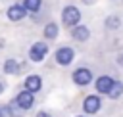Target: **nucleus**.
Masks as SVG:
<instances>
[{
	"mask_svg": "<svg viewBox=\"0 0 123 117\" xmlns=\"http://www.w3.org/2000/svg\"><path fill=\"white\" fill-rule=\"evenodd\" d=\"M62 19H63V23L67 27H75L79 23V19H81V13H79V10L75 6H65L63 13H62Z\"/></svg>",
	"mask_w": 123,
	"mask_h": 117,
	"instance_id": "obj_1",
	"label": "nucleus"
},
{
	"mask_svg": "<svg viewBox=\"0 0 123 117\" xmlns=\"http://www.w3.org/2000/svg\"><path fill=\"white\" fill-rule=\"evenodd\" d=\"M46 54H48V46L44 42H35L31 46V50H29V58L33 61H42L46 58Z\"/></svg>",
	"mask_w": 123,
	"mask_h": 117,
	"instance_id": "obj_2",
	"label": "nucleus"
},
{
	"mask_svg": "<svg viewBox=\"0 0 123 117\" xmlns=\"http://www.w3.org/2000/svg\"><path fill=\"white\" fill-rule=\"evenodd\" d=\"M73 58H75V52H73L69 46H63V48H60V50L56 52V61H58L60 65H69V63L73 61Z\"/></svg>",
	"mask_w": 123,
	"mask_h": 117,
	"instance_id": "obj_3",
	"label": "nucleus"
},
{
	"mask_svg": "<svg viewBox=\"0 0 123 117\" xmlns=\"http://www.w3.org/2000/svg\"><path fill=\"white\" fill-rule=\"evenodd\" d=\"M73 81H75V84L86 86V84L92 81V73H90V69H85V67L75 69V73H73Z\"/></svg>",
	"mask_w": 123,
	"mask_h": 117,
	"instance_id": "obj_4",
	"label": "nucleus"
},
{
	"mask_svg": "<svg viewBox=\"0 0 123 117\" xmlns=\"http://www.w3.org/2000/svg\"><path fill=\"white\" fill-rule=\"evenodd\" d=\"M15 102H17V105H19L21 109H29V107H33V102H35L33 92H29V90L19 92V94H17V98H15Z\"/></svg>",
	"mask_w": 123,
	"mask_h": 117,
	"instance_id": "obj_5",
	"label": "nucleus"
},
{
	"mask_svg": "<svg viewBox=\"0 0 123 117\" xmlns=\"http://www.w3.org/2000/svg\"><path fill=\"white\" fill-rule=\"evenodd\" d=\"M100 105H102V102H100L98 96H86L85 102H83V109L86 113H96L100 109Z\"/></svg>",
	"mask_w": 123,
	"mask_h": 117,
	"instance_id": "obj_6",
	"label": "nucleus"
},
{
	"mask_svg": "<svg viewBox=\"0 0 123 117\" xmlns=\"http://www.w3.org/2000/svg\"><path fill=\"white\" fill-rule=\"evenodd\" d=\"M40 86H42V81H40L38 75H31V77L25 79V90H29V92L35 94V92L40 90Z\"/></svg>",
	"mask_w": 123,
	"mask_h": 117,
	"instance_id": "obj_7",
	"label": "nucleus"
},
{
	"mask_svg": "<svg viewBox=\"0 0 123 117\" xmlns=\"http://www.w3.org/2000/svg\"><path fill=\"white\" fill-rule=\"evenodd\" d=\"M25 15H27V10L23 6H12V8H8V19H12V21H19Z\"/></svg>",
	"mask_w": 123,
	"mask_h": 117,
	"instance_id": "obj_8",
	"label": "nucleus"
},
{
	"mask_svg": "<svg viewBox=\"0 0 123 117\" xmlns=\"http://www.w3.org/2000/svg\"><path fill=\"white\" fill-rule=\"evenodd\" d=\"M111 84H113V79L104 75V77H100V79L96 81V90H98L100 94H108L110 88H111Z\"/></svg>",
	"mask_w": 123,
	"mask_h": 117,
	"instance_id": "obj_9",
	"label": "nucleus"
},
{
	"mask_svg": "<svg viewBox=\"0 0 123 117\" xmlns=\"http://www.w3.org/2000/svg\"><path fill=\"white\" fill-rule=\"evenodd\" d=\"M73 36H75L77 40H86V38L90 36V31H88L85 25H75V29H73Z\"/></svg>",
	"mask_w": 123,
	"mask_h": 117,
	"instance_id": "obj_10",
	"label": "nucleus"
},
{
	"mask_svg": "<svg viewBox=\"0 0 123 117\" xmlns=\"http://www.w3.org/2000/svg\"><path fill=\"white\" fill-rule=\"evenodd\" d=\"M121 94H123V82H119V81L115 82V81H113V84H111V88H110L108 96H110L111 100H115V98H119Z\"/></svg>",
	"mask_w": 123,
	"mask_h": 117,
	"instance_id": "obj_11",
	"label": "nucleus"
},
{
	"mask_svg": "<svg viewBox=\"0 0 123 117\" xmlns=\"http://www.w3.org/2000/svg\"><path fill=\"white\" fill-rule=\"evenodd\" d=\"M8 107V113H10V117H21L23 115V111L25 109H21L19 105H17V102L13 100V102H10V105H6Z\"/></svg>",
	"mask_w": 123,
	"mask_h": 117,
	"instance_id": "obj_12",
	"label": "nucleus"
},
{
	"mask_svg": "<svg viewBox=\"0 0 123 117\" xmlns=\"http://www.w3.org/2000/svg\"><path fill=\"white\" fill-rule=\"evenodd\" d=\"M4 71H6L8 75H15V73L19 71L17 61H15V59H6V63H4Z\"/></svg>",
	"mask_w": 123,
	"mask_h": 117,
	"instance_id": "obj_13",
	"label": "nucleus"
},
{
	"mask_svg": "<svg viewBox=\"0 0 123 117\" xmlns=\"http://www.w3.org/2000/svg\"><path fill=\"white\" fill-rule=\"evenodd\" d=\"M44 36L46 38H56L58 36V25L56 23H48L44 27Z\"/></svg>",
	"mask_w": 123,
	"mask_h": 117,
	"instance_id": "obj_14",
	"label": "nucleus"
},
{
	"mask_svg": "<svg viewBox=\"0 0 123 117\" xmlns=\"http://www.w3.org/2000/svg\"><path fill=\"white\" fill-rule=\"evenodd\" d=\"M40 0H23V8L27 10V12H38V8H40Z\"/></svg>",
	"mask_w": 123,
	"mask_h": 117,
	"instance_id": "obj_15",
	"label": "nucleus"
},
{
	"mask_svg": "<svg viewBox=\"0 0 123 117\" xmlns=\"http://www.w3.org/2000/svg\"><path fill=\"white\" fill-rule=\"evenodd\" d=\"M119 25H121V19L115 17V15H111V17L106 19V29H117Z\"/></svg>",
	"mask_w": 123,
	"mask_h": 117,
	"instance_id": "obj_16",
	"label": "nucleus"
},
{
	"mask_svg": "<svg viewBox=\"0 0 123 117\" xmlns=\"http://www.w3.org/2000/svg\"><path fill=\"white\" fill-rule=\"evenodd\" d=\"M37 117H52V115H50V113H46V111H38V113H37Z\"/></svg>",
	"mask_w": 123,
	"mask_h": 117,
	"instance_id": "obj_17",
	"label": "nucleus"
},
{
	"mask_svg": "<svg viewBox=\"0 0 123 117\" xmlns=\"http://www.w3.org/2000/svg\"><path fill=\"white\" fill-rule=\"evenodd\" d=\"M83 2H85V4H94L96 0H83Z\"/></svg>",
	"mask_w": 123,
	"mask_h": 117,
	"instance_id": "obj_18",
	"label": "nucleus"
},
{
	"mask_svg": "<svg viewBox=\"0 0 123 117\" xmlns=\"http://www.w3.org/2000/svg\"><path fill=\"white\" fill-rule=\"evenodd\" d=\"M2 92H4V84L0 82V94H2Z\"/></svg>",
	"mask_w": 123,
	"mask_h": 117,
	"instance_id": "obj_19",
	"label": "nucleus"
},
{
	"mask_svg": "<svg viewBox=\"0 0 123 117\" xmlns=\"http://www.w3.org/2000/svg\"><path fill=\"white\" fill-rule=\"evenodd\" d=\"M119 63H121V65H123V56H121V59H119Z\"/></svg>",
	"mask_w": 123,
	"mask_h": 117,
	"instance_id": "obj_20",
	"label": "nucleus"
},
{
	"mask_svg": "<svg viewBox=\"0 0 123 117\" xmlns=\"http://www.w3.org/2000/svg\"><path fill=\"white\" fill-rule=\"evenodd\" d=\"M0 107H2V105H0Z\"/></svg>",
	"mask_w": 123,
	"mask_h": 117,
	"instance_id": "obj_21",
	"label": "nucleus"
}]
</instances>
